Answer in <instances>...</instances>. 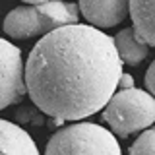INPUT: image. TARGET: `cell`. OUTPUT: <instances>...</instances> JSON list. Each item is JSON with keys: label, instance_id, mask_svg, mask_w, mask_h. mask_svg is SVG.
Instances as JSON below:
<instances>
[{"label": "cell", "instance_id": "8", "mask_svg": "<svg viewBox=\"0 0 155 155\" xmlns=\"http://www.w3.org/2000/svg\"><path fill=\"white\" fill-rule=\"evenodd\" d=\"M130 18L140 39L147 47H155V2L145 0L130 2Z\"/></svg>", "mask_w": 155, "mask_h": 155}, {"label": "cell", "instance_id": "10", "mask_svg": "<svg viewBox=\"0 0 155 155\" xmlns=\"http://www.w3.org/2000/svg\"><path fill=\"white\" fill-rule=\"evenodd\" d=\"M130 155H155V128L140 134V138L130 147Z\"/></svg>", "mask_w": 155, "mask_h": 155}, {"label": "cell", "instance_id": "3", "mask_svg": "<svg viewBox=\"0 0 155 155\" xmlns=\"http://www.w3.org/2000/svg\"><path fill=\"white\" fill-rule=\"evenodd\" d=\"M45 155H122L114 134L93 122L70 124L48 140Z\"/></svg>", "mask_w": 155, "mask_h": 155}, {"label": "cell", "instance_id": "1", "mask_svg": "<svg viewBox=\"0 0 155 155\" xmlns=\"http://www.w3.org/2000/svg\"><path fill=\"white\" fill-rule=\"evenodd\" d=\"M122 76L114 37L84 23L41 37L25 64L31 101L58 120H80L105 109Z\"/></svg>", "mask_w": 155, "mask_h": 155}, {"label": "cell", "instance_id": "9", "mask_svg": "<svg viewBox=\"0 0 155 155\" xmlns=\"http://www.w3.org/2000/svg\"><path fill=\"white\" fill-rule=\"evenodd\" d=\"M114 45H116V51L120 54V60L124 64H130V66L140 64L149 52V47L140 39V35L136 33L134 27L122 29L114 37Z\"/></svg>", "mask_w": 155, "mask_h": 155}, {"label": "cell", "instance_id": "2", "mask_svg": "<svg viewBox=\"0 0 155 155\" xmlns=\"http://www.w3.org/2000/svg\"><path fill=\"white\" fill-rule=\"evenodd\" d=\"M80 4L68 2H31L18 6L4 19V31L12 39H29L48 35L56 29L76 25Z\"/></svg>", "mask_w": 155, "mask_h": 155}, {"label": "cell", "instance_id": "5", "mask_svg": "<svg viewBox=\"0 0 155 155\" xmlns=\"http://www.w3.org/2000/svg\"><path fill=\"white\" fill-rule=\"evenodd\" d=\"M0 78H2L0 107L8 109L10 105L21 101L27 93V78L21 62V52L8 39L0 41Z\"/></svg>", "mask_w": 155, "mask_h": 155}, {"label": "cell", "instance_id": "7", "mask_svg": "<svg viewBox=\"0 0 155 155\" xmlns=\"http://www.w3.org/2000/svg\"><path fill=\"white\" fill-rule=\"evenodd\" d=\"M0 136H2V155H39L35 142L23 128L12 124L10 120H0Z\"/></svg>", "mask_w": 155, "mask_h": 155}, {"label": "cell", "instance_id": "4", "mask_svg": "<svg viewBox=\"0 0 155 155\" xmlns=\"http://www.w3.org/2000/svg\"><path fill=\"white\" fill-rule=\"evenodd\" d=\"M103 118L114 134L130 136L155 122V97L142 89H120L105 107Z\"/></svg>", "mask_w": 155, "mask_h": 155}, {"label": "cell", "instance_id": "12", "mask_svg": "<svg viewBox=\"0 0 155 155\" xmlns=\"http://www.w3.org/2000/svg\"><path fill=\"white\" fill-rule=\"evenodd\" d=\"M134 87V80L130 74H124L122 80H120V89H132Z\"/></svg>", "mask_w": 155, "mask_h": 155}, {"label": "cell", "instance_id": "6", "mask_svg": "<svg viewBox=\"0 0 155 155\" xmlns=\"http://www.w3.org/2000/svg\"><path fill=\"white\" fill-rule=\"evenodd\" d=\"M80 12L93 27H113L130 16V2L126 0H84Z\"/></svg>", "mask_w": 155, "mask_h": 155}, {"label": "cell", "instance_id": "11", "mask_svg": "<svg viewBox=\"0 0 155 155\" xmlns=\"http://www.w3.org/2000/svg\"><path fill=\"white\" fill-rule=\"evenodd\" d=\"M145 85H147L149 93H151L155 97V60L149 64L147 72H145Z\"/></svg>", "mask_w": 155, "mask_h": 155}]
</instances>
